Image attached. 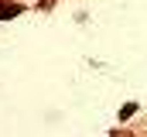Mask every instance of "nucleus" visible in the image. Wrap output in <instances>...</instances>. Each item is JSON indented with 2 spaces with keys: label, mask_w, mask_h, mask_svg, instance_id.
Returning a JSON list of instances; mask_svg holds the SVG:
<instances>
[{
  "label": "nucleus",
  "mask_w": 147,
  "mask_h": 137,
  "mask_svg": "<svg viewBox=\"0 0 147 137\" xmlns=\"http://www.w3.org/2000/svg\"><path fill=\"white\" fill-rule=\"evenodd\" d=\"M14 14H21L17 3H0V21H3V17H14Z\"/></svg>",
  "instance_id": "f257e3e1"
},
{
  "label": "nucleus",
  "mask_w": 147,
  "mask_h": 137,
  "mask_svg": "<svg viewBox=\"0 0 147 137\" xmlns=\"http://www.w3.org/2000/svg\"><path fill=\"white\" fill-rule=\"evenodd\" d=\"M134 113H137V106L130 103V106H123V110H120V120H127V117H134Z\"/></svg>",
  "instance_id": "f03ea898"
}]
</instances>
